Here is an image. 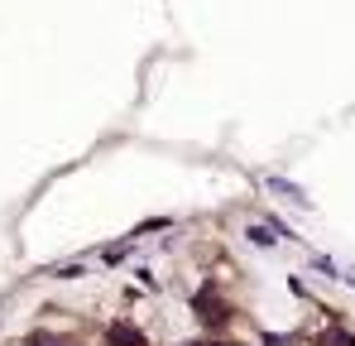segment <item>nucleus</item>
I'll return each instance as SVG.
<instances>
[{"instance_id": "nucleus-1", "label": "nucleus", "mask_w": 355, "mask_h": 346, "mask_svg": "<svg viewBox=\"0 0 355 346\" xmlns=\"http://www.w3.org/2000/svg\"><path fill=\"white\" fill-rule=\"evenodd\" d=\"M111 342H116V346H144V337L130 332V327H111Z\"/></svg>"}, {"instance_id": "nucleus-2", "label": "nucleus", "mask_w": 355, "mask_h": 346, "mask_svg": "<svg viewBox=\"0 0 355 346\" xmlns=\"http://www.w3.org/2000/svg\"><path fill=\"white\" fill-rule=\"evenodd\" d=\"M269 188H274V192H284V197H293V202H307V197H302V188H293L288 178H269Z\"/></svg>"}, {"instance_id": "nucleus-3", "label": "nucleus", "mask_w": 355, "mask_h": 346, "mask_svg": "<svg viewBox=\"0 0 355 346\" xmlns=\"http://www.w3.org/2000/svg\"><path fill=\"white\" fill-rule=\"evenodd\" d=\"M245 236H250V240H254V245H264V250H269V245H274V236H279V231H274V226H250V231H245Z\"/></svg>"}, {"instance_id": "nucleus-4", "label": "nucleus", "mask_w": 355, "mask_h": 346, "mask_svg": "<svg viewBox=\"0 0 355 346\" xmlns=\"http://www.w3.org/2000/svg\"><path fill=\"white\" fill-rule=\"evenodd\" d=\"M53 274H58V279H77V274H82V265H53Z\"/></svg>"}, {"instance_id": "nucleus-5", "label": "nucleus", "mask_w": 355, "mask_h": 346, "mask_svg": "<svg viewBox=\"0 0 355 346\" xmlns=\"http://www.w3.org/2000/svg\"><path fill=\"white\" fill-rule=\"evenodd\" d=\"M351 274H355V270H351Z\"/></svg>"}]
</instances>
